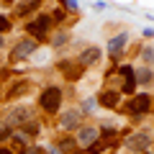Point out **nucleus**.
Wrapping results in <instances>:
<instances>
[{"label":"nucleus","mask_w":154,"mask_h":154,"mask_svg":"<svg viewBox=\"0 0 154 154\" xmlns=\"http://www.w3.org/2000/svg\"><path fill=\"white\" fill-rule=\"evenodd\" d=\"M134 80H136V85H141V88H152L154 85V69L146 67V64L134 67Z\"/></svg>","instance_id":"nucleus-14"},{"label":"nucleus","mask_w":154,"mask_h":154,"mask_svg":"<svg viewBox=\"0 0 154 154\" xmlns=\"http://www.w3.org/2000/svg\"><path fill=\"white\" fill-rule=\"evenodd\" d=\"M64 21H67V11L64 8H57V11L51 13V23H54V26H62Z\"/></svg>","instance_id":"nucleus-22"},{"label":"nucleus","mask_w":154,"mask_h":154,"mask_svg":"<svg viewBox=\"0 0 154 154\" xmlns=\"http://www.w3.org/2000/svg\"><path fill=\"white\" fill-rule=\"evenodd\" d=\"M46 152H49V154H62V152H59V149H57V146H54V144H49V146H46Z\"/></svg>","instance_id":"nucleus-27"},{"label":"nucleus","mask_w":154,"mask_h":154,"mask_svg":"<svg viewBox=\"0 0 154 154\" xmlns=\"http://www.w3.org/2000/svg\"><path fill=\"white\" fill-rule=\"evenodd\" d=\"M141 36H146V38H152V36H154V31H152V28H144V31H141Z\"/></svg>","instance_id":"nucleus-28"},{"label":"nucleus","mask_w":154,"mask_h":154,"mask_svg":"<svg viewBox=\"0 0 154 154\" xmlns=\"http://www.w3.org/2000/svg\"><path fill=\"white\" fill-rule=\"evenodd\" d=\"M54 146L59 149L62 154H72V152H75V149H80V146H77V141H75V136H69V134H67V136H62L59 141L54 144Z\"/></svg>","instance_id":"nucleus-17"},{"label":"nucleus","mask_w":154,"mask_h":154,"mask_svg":"<svg viewBox=\"0 0 154 154\" xmlns=\"http://www.w3.org/2000/svg\"><path fill=\"white\" fill-rule=\"evenodd\" d=\"M128 41H131V36H128V31H118L116 36L108 38V44H105V51H108V57L113 62H118L123 57V51H126Z\"/></svg>","instance_id":"nucleus-7"},{"label":"nucleus","mask_w":154,"mask_h":154,"mask_svg":"<svg viewBox=\"0 0 154 154\" xmlns=\"http://www.w3.org/2000/svg\"><path fill=\"white\" fill-rule=\"evenodd\" d=\"M118 72H121V95H126V98H131L134 93H136V80H134V67L131 64H121L118 67Z\"/></svg>","instance_id":"nucleus-10"},{"label":"nucleus","mask_w":154,"mask_h":154,"mask_svg":"<svg viewBox=\"0 0 154 154\" xmlns=\"http://www.w3.org/2000/svg\"><path fill=\"white\" fill-rule=\"evenodd\" d=\"M57 69L62 72V77H64L67 82H77V80L85 75V67L77 64V62H72V59H62L59 64H57Z\"/></svg>","instance_id":"nucleus-9"},{"label":"nucleus","mask_w":154,"mask_h":154,"mask_svg":"<svg viewBox=\"0 0 154 154\" xmlns=\"http://www.w3.org/2000/svg\"><path fill=\"white\" fill-rule=\"evenodd\" d=\"M13 28V21L8 16H3V13H0V33H8Z\"/></svg>","instance_id":"nucleus-24"},{"label":"nucleus","mask_w":154,"mask_h":154,"mask_svg":"<svg viewBox=\"0 0 154 154\" xmlns=\"http://www.w3.org/2000/svg\"><path fill=\"white\" fill-rule=\"evenodd\" d=\"M62 103H64V90L59 85H46L41 93H38V110H44L46 116H57L62 110Z\"/></svg>","instance_id":"nucleus-1"},{"label":"nucleus","mask_w":154,"mask_h":154,"mask_svg":"<svg viewBox=\"0 0 154 154\" xmlns=\"http://www.w3.org/2000/svg\"><path fill=\"white\" fill-rule=\"evenodd\" d=\"M146 154H152V152H146Z\"/></svg>","instance_id":"nucleus-33"},{"label":"nucleus","mask_w":154,"mask_h":154,"mask_svg":"<svg viewBox=\"0 0 154 154\" xmlns=\"http://www.w3.org/2000/svg\"><path fill=\"white\" fill-rule=\"evenodd\" d=\"M59 8H64V11H80V3L77 0H59Z\"/></svg>","instance_id":"nucleus-25"},{"label":"nucleus","mask_w":154,"mask_h":154,"mask_svg":"<svg viewBox=\"0 0 154 154\" xmlns=\"http://www.w3.org/2000/svg\"><path fill=\"white\" fill-rule=\"evenodd\" d=\"M21 154H46V149L41 146V144H28V146L23 149Z\"/></svg>","instance_id":"nucleus-23"},{"label":"nucleus","mask_w":154,"mask_h":154,"mask_svg":"<svg viewBox=\"0 0 154 154\" xmlns=\"http://www.w3.org/2000/svg\"><path fill=\"white\" fill-rule=\"evenodd\" d=\"M118 103H121V90L118 88H108V90H103V93L98 95V105L105 108V110H116Z\"/></svg>","instance_id":"nucleus-13"},{"label":"nucleus","mask_w":154,"mask_h":154,"mask_svg":"<svg viewBox=\"0 0 154 154\" xmlns=\"http://www.w3.org/2000/svg\"><path fill=\"white\" fill-rule=\"evenodd\" d=\"M11 141L16 144V149H21V152H23L28 144H33V139H31V136H26L23 131H13V134H11Z\"/></svg>","instance_id":"nucleus-18"},{"label":"nucleus","mask_w":154,"mask_h":154,"mask_svg":"<svg viewBox=\"0 0 154 154\" xmlns=\"http://www.w3.org/2000/svg\"><path fill=\"white\" fill-rule=\"evenodd\" d=\"M28 90H31V80H26V77H23V80H16V82L11 85V90L5 93V100H16V98H23V95H26Z\"/></svg>","instance_id":"nucleus-15"},{"label":"nucleus","mask_w":154,"mask_h":154,"mask_svg":"<svg viewBox=\"0 0 154 154\" xmlns=\"http://www.w3.org/2000/svg\"><path fill=\"white\" fill-rule=\"evenodd\" d=\"M3 44H5V38H3V33H0V49H3Z\"/></svg>","instance_id":"nucleus-31"},{"label":"nucleus","mask_w":154,"mask_h":154,"mask_svg":"<svg viewBox=\"0 0 154 154\" xmlns=\"http://www.w3.org/2000/svg\"><path fill=\"white\" fill-rule=\"evenodd\" d=\"M3 3H5V5H13V3H16V0H3Z\"/></svg>","instance_id":"nucleus-32"},{"label":"nucleus","mask_w":154,"mask_h":154,"mask_svg":"<svg viewBox=\"0 0 154 154\" xmlns=\"http://www.w3.org/2000/svg\"><path fill=\"white\" fill-rule=\"evenodd\" d=\"M152 146H154V139L149 131H134V134H126V139H123V149L134 154H146L152 152Z\"/></svg>","instance_id":"nucleus-3"},{"label":"nucleus","mask_w":154,"mask_h":154,"mask_svg":"<svg viewBox=\"0 0 154 154\" xmlns=\"http://www.w3.org/2000/svg\"><path fill=\"white\" fill-rule=\"evenodd\" d=\"M100 105H98V98H85L82 103H80V113L82 116H88V113H95Z\"/></svg>","instance_id":"nucleus-20"},{"label":"nucleus","mask_w":154,"mask_h":154,"mask_svg":"<svg viewBox=\"0 0 154 154\" xmlns=\"http://www.w3.org/2000/svg\"><path fill=\"white\" fill-rule=\"evenodd\" d=\"M67 44H69V33H67V31H57L54 36L49 38L51 49H62V46H67Z\"/></svg>","instance_id":"nucleus-19"},{"label":"nucleus","mask_w":154,"mask_h":154,"mask_svg":"<svg viewBox=\"0 0 154 154\" xmlns=\"http://www.w3.org/2000/svg\"><path fill=\"white\" fill-rule=\"evenodd\" d=\"M31 118H33V110H31V108H26V105H16V108H11L5 123L13 128V126H23V123L31 121Z\"/></svg>","instance_id":"nucleus-12"},{"label":"nucleus","mask_w":154,"mask_h":154,"mask_svg":"<svg viewBox=\"0 0 154 154\" xmlns=\"http://www.w3.org/2000/svg\"><path fill=\"white\" fill-rule=\"evenodd\" d=\"M82 118L85 116L80 113V108H64V110H59V128L62 131H67V134H75L77 128L82 126Z\"/></svg>","instance_id":"nucleus-6"},{"label":"nucleus","mask_w":154,"mask_h":154,"mask_svg":"<svg viewBox=\"0 0 154 154\" xmlns=\"http://www.w3.org/2000/svg\"><path fill=\"white\" fill-rule=\"evenodd\" d=\"M139 57H141V64L154 67V46H141L139 49Z\"/></svg>","instance_id":"nucleus-21"},{"label":"nucleus","mask_w":154,"mask_h":154,"mask_svg":"<svg viewBox=\"0 0 154 154\" xmlns=\"http://www.w3.org/2000/svg\"><path fill=\"white\" fill-rule=\"evenodd\" d=\"M0 154H16V152H13L11 146H0Z\"/></svg>","instance_id":"nucleus-29"},{"label":"nucleus","mask_w":154,"mask_h":154,"mask_svg":"<svg viewBox=\"0 0 154 154\" xmlns=\"http://www.w3.org/2000/svg\"><path fill=\"white\" fill-rule=\"evenodd\" d=\"M36 49H38V41H36V38H31V36H23L21 41H16V44H13L11 54H8V62H11V64L26 62V59H31V57L36 54Z\"/></svg>","instance_id":"nucleus-4"},{"label":"nucleus","mask_w":154,"mask_h":154,"mask_svg":"<svg viewBox=\"0 0 154 154\" xmlns=\"http://www.w3.org/2000/svg\"><path fill=\"white\" fill-rule=\"evenodd\" d=\"M100 59H103V49H100V46H85V49L77 54L75 62H77V64H82L85 69H88V67H95Z\"/></svg>","instance_id":"nucleus-11"},{"label":"nucleus","mask_w":154,"mask_h":154,"mask_svg":"<svg viewBox=\"0 0 154 154\" xmlns=\"http://www.w3.org/2000/svg\"><path fill=\"white\" fill-rule=\"evenodd\" d=\"M152 108H154V98L149 93H134L123 103V113L131 116V118H141V116L152 113Z\"/></svg>","instance_id":"nucleus-2"},{"label":"nucleus","mask_w":154,"mask_h":154,"mask_svg":"<svg viewBox=\"0 0 154 154\" xmlns=\"http://www.w3.org/2000/svg\"><path fill=\"white\" fill-rule=\"evenodd\" d=\"M72 154H85V149H75V152H72Z\"/></svg>","instance_id":"nucleus-30"},{"label":"nucleus","mask_w":154,"mask_h":154,"mask_svg":"<svg viewBox=\"0 0 154 154\" xmlns=\"http://www.w3.org/2000/svg\"><path fill=\"white\" fill-rule=\"evenodd\" d=\"M11 134H13V128L8 126L5 121H0V141H3V139H11Z\"/></svg>","instance_id":"nucleus-26"},{"label":"nucleus","mask_w":154,"mask_h":154,"mask_svg":"<svg viewBox=\"0 0 154 154\" xmlns=\"http://www.w3.org/2000/svg\"><path fill=\"white\" fill-rule=\"evenodd\" d=\"M51 26H54V23H51V16H49V13H38V16H33V21H28L23 28H26V33H28L31 38L44 41V38L49 36Z\"/></svg>","instance_id":"nucleus-5"},{"label":"nucleus","mask_w":154,"mask_h":154,"mask_svg":"<svg viewBox=\"0 0 154 154\" xmlns=\"http://www.w3.org/2000/svg\"><path fill=\"white\" fill-rule=\"evenodd\" d=\"M100 139V131H98V126H88V123H82V126L75 131V141H77V146L80 149H88V146H93L95 141Z\"/></svg>","instance_id":"nucleus-8"},{"label":"nucleus","mask_w":154,"mask_h":154,"mask_svg":"<svg viewBox=\"0 0 154 154\" xmlns=\"http://www.w3.org/2000/svg\"><path fill=\"white\" fill-rule=\"evenodd\" d=\"M41 5H44V0H23L21 5H16V16L18 18H28L31 13L41 11Z\"/></svg>","instance_id":"nucleus-16"}]
</instances>
